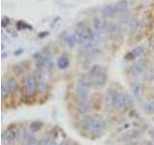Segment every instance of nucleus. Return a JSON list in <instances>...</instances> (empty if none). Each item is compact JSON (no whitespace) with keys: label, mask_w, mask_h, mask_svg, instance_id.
<instances>
[{"label":"nucleus","mask_w":154,"mask_h":145,"mask_svg":"<svg viewBox=\"0 0 154 145\" xmlns=\"http://www.w3.org/2000/svg\"><path fill=\"white\" fill-rule=\"evenodd\" d=\"M139 21L137 18H131L130 21L127 24V27H128V31L130 35H133L134 33H136L138 28H139Z\"/></svg>","instance_id":"f3484780"},{"label":"nucleus","mask_w":154,"mask_h":145,"mask_svg":"<svg viewBox=\"0 0 154 145\" xmlns=\"http://www.w3.org/2000/svg\"><path fill=\"white\" fill-rule=\"evenodd\" d=\"M17 28L18 29V30H22V29H26V28H28L29 30H31V29H32V26H30L29 24H27L25 21H19L17 23Z\"/></svg>","instance_id":"5701e85b"},{"label":"nucleus","mask_w":154,"mask_h":145,"mask_svg":"<svg viewBox=\"0 0 154 145\" xmlns=\"http://www.w3.org/2000/svg\"><path fill=\"white\" fill-rule=\"evenodd\" d=\"M21 50H17V52H14V54H16V55H18V54H20V53H21Z\"/></svg>","instance_id":"7c9ffc66"},{"label":"nucleus","mask_w":154,"mask_h":145,"mask_svg":"<svg viewBox=\"0 0 154 145\" xmlns=\"http://www.w3.org/2000/svg\"><path fill=\"white\" fill-rule=\"evenodd\" d=\"M146 63L143 60H138L134 63L131 67V71L132 74L135 76H141L142 75H143L144 71H146Z\"/></svg>","instance_id":"9d476101"},{"label":"nucleus","mask_w":154,"mask_h":145,"mask_svg":"<svg viewBox=\"0 0 154 145\" xmlns=\"http://www.w3.org/2000/svg\"><path fill=\"white\" fill-rule=\"evenodd\" d=\"M59 19H60V17H57V18H56V19H55V21H53V23H52V26H53V25H54V24H55V23H57V22H58V21H59Z\"/></svg>","instance_id":"c756f323"},{"label":"nucleus","mask_w":154,"mask_h":145,"mask_svg":"<svg viewBox=\"0 0 154 145\" xmlns=\"http://www.w3.org/2000/svg\"><path fill=\"white\" fill-rule=\"evenodd\" d=\"M89 79L91 82V85L101 87L106 83L107 76H106V72L102 67L99 65H94L91 68L89 72Z\"/></svg>","instance_id":"7ed1b4c3"},{"label":"nucleus","mask_w":154,"mask_h":145,"mask_svg":"<svg viewBox=\"0 0 154 145\" xmlns=\"http://www.w3.org/2000/svg\"><path fill=\"white\" fill-rule=\"evenodd\" d=\"M48 34H49V32L48 31H43V32H41L40 34H38V37L40 38H45V37H46Z\"/></svg>","instance_id":"cd10ccee"},{"label":"nucleus","mask_w":154,"mask_h":145,"mask_svg":"<svg viewBox=\"0 0 154 145\" xmlns=\"http://www.w3.org/2000/svg\"><path fill=\"white\" fill-rule=\"evenodd\" d=\"M65 43H66V45L67 46V47H69V48H73L75 47V45L77 44L73 34H72V35H67L65 38Z\"/></svg>","instance_id":"412c9836"},{"label":"nucleus","mask_w":154,"mask_h":145,"mask_svg":"<svg viewBox=\"0 0 154 145\" xmlns=\"http://www.w3.org/2000/svg\"><path fill=\"white\" fill-rule=\"evenodd\" d=\"M109 33L110 38L115 42L120 41L122 39V28L118 24H114V25L111 26L109 29Z\"/></svg>","instance_id":"1a4fd4ad"},{"label":"nucleus","mask_w":154,"mask_h":145,"mask_svg":"<svg viewBox=\"0 0 154 145\" xmlns=\"http://www.w3.org/2000/svg\"><path fill=\"white\" fill-rule=\"evenodd\" d=\"M140 132L137 130H129V132L125 133L122 135V140L126 142H130V141H133L134 139H136L140 137Z\"/></svg>","instance_id":"4468645a"},{"label":"nucleus","mask_w":154,"mask_h":145,"mask_svg":"<svg viewBox=\"0 0 154 145\" xmlns=\"http://www.w3.org/2000/svg\"><path fill=\"white\" fill-rule=\"evenodd\" d=\"M18 90V83L16 79H6L2 83V89H1V95L3 98L8 97L9 95L16 93Z\"/></svg>","instance_id":"39448f33"},{"label":"nucleus","mask_w":154,"mask_h":145,"mask_svg":"<svg viewBox=\"0 0 154 145\" xmlns=\"http://www.w3.org/2000/svg\"><path fill=\"white\" fill-rule=\"evenodd\" d=\"M28 137H29V134H27L26 130L24 128L23 129H18V130H16V137L18 140H22V141L24 140V141H25Z\"/></svg>","instance_id":"aec40b11"},{"label":"nucleus","mask_w":154,"mask_h":145,"mask_svg":"<svg viewBox=\"0 0 154 145\" xmlns=\"http://www.w3.org/2000/svg\"><path fill=\"white\" fill-rule=\"evenodd\" d=\"M117 92L118 90L109 89L107 93H106L104 98V105L107 108H115V101H116V96H117Z\"/></svg>","instance_id":"6e6552de"},{"label":"nucleus","mask_w":154,"mask_h":145,"mask_svg":"<svg viewBox=\"0 0 154 145\" xmlns=\"http://www.w3.org/2000/svg\"><path fill=\"white\" fill-rule=\"evenodd\" d=\"M106 129V122L103 118L101 117H94L93 122H91L89 130L91 135L94 137H98L103 134Z\"/></svg>","instance_id":"20e7f679"},{"label":"nucleus","mask_w":154,"mask_h":145,"mask_svg":"<svg viewBox=\"0 0 154 145\" xmlns=\"http://www.w3.org/2000/svg\"><path fill=\"white\" fill-rule=\"evenodd\" d=\"M132 92L134 97L139 101H142L143 95V86L140 81H137L132 85Z\"/></svg>","instance_id":"f8f14e48"},{"label":"nucleus","mask_w":154,"mask_h":145,"mask_svg":"<svg viewBox=\"0 0 154 145\" xmlns=\"http://www.w3.org/2000/svg\"><path fill=\"white\" fill-rule=\"evenodd\" d=\"M42 127V123L41 122H38V121H35V122H32L30 125V129L32 132H37L41 129Z\"/></svg>","instance_id":"393cba45"},{"label":"nucleus","mask_w":154,"mask_h":145,"mask_svg":"<svg viewBox=\"0 0 154 145\" xmlns=\"http://www.w3.org/2000/svg\"><path fill=\"white\" fill-rule=\"evenodd\" d=\"M143 53V47L142 46H140V47H135L134 50L130 52V55H132V57H139V56H141Z\"/></svg>","instance_id":"4be33fe9"},{"label":"nucleus","mask_w":154,"mask_h":145,"mask_svg":"<svg viewBox=\"0 0 154 145\" xmlns=\"http://www.w3.org/2000/svg\"><path fill=\"white\" fill-rule=\"evenodd\" d=\"M115 8L117 13H124L128 8V3L126 0H119L115 4Z\"/></svg>","instance_id":"6ab92c4d"},{"label":"nucleus","mask_w":154,"mask_h":145,"mask_svg":"<svg viewBox=\"0 0 154 145\" xmlns=\"http://www.w3.org/2000/svg\"><path fill=\"white\" fill-rule=\"evenodd\" d=\"M10 24V18L7 17H4L2 18V21H1V26L2 27H7Z\"/></svg>","instance_id":"bb28decb"},{"label":"nucleus","mask_w":154,"mask_h":145,"mask_svg":"<svg viewBox=\"0 0 154 145\" xmlns=\"http://www.w3.org/2000/svg\"><path fill=\"white\" fill-rule=\"evenodd\" d=\"M38 145H58V143L55 140L47 138V139H42L40 142H38Z\"/></svg>","instance_id":"b1692460"},{"label":"nucleus","mask_w":154,"mask_h":145,"mask_svg":"<svg viewBox=\"0 0 154 145\" xmlns=\"http://www.w3.org/2000/svg\"><path fill=\"white\" fill-rule=\"evenodd\" d=\"M106 23L102 18H100L98 17H96L93 19V28L95 33L101 34L105 31Z\"/></svg>","instance_id":"9b49d317"},{"label":"nucleus","mask_w":154,"mask_h":145,"mask_svg":"<svg viewBox=\"0 0 154 145\" xmlns=\"http://www.w3.org/2000/svg\"><path fill=\"white\" fill-rule=\"evenodd\" d=\"M14 139H17L16 137V132L11 130H6L2 134V142L4 144H11Z\"/></svg>","instance_id":"ddd939ff"},{"label":"nucleus","mask_w":154,"mask_h":145,"mask_svg":"<svg viewBox=\"0 0 154 145\" xmlns=\"http://www.w3.org/2000/svg\"><path fill=\"white\" fill-rule=\"evenodd\" d=\"M131 104L132 101L129 98L128 95L120 93L119 91L117 92V96H116V101H115V108L122 110L126 108H129V105Z\"/></svg>","instance_id":"423d86ee"},{"label":"nucleus","mask_w":154,"mask_h":145,"mask_svg":"<svg viewBox=\"0 0 154 145\" xmlns=\"http://www.w3.org/2000/svg\"><path fill=\"white\" fill-rule=\"evenodd\" d=\"M91 82L90 79L81 77L78 80L76 86V95L77 102H78V108L81 112L87 114L90 110V90H91Z\"/></svg>","instance_id":"f257e3e1"},{"label":"nucleus","mask_w":154,"mask_h":145,"mask_svg":"<svg viewBox=\"0 0 154 145\" xmlns=\"http://www.w3.org/2000/svg\"><path fill=\"white\" fill-rule=\"evenodd\" d=\"M94 118V117H93V116H91L89 114H85L83 117H82L81 121H80V124H81L82 127H83V129L89 130V128H90L91 122H93Z\"/></svg>","instance_id":"a211bd4d"},{"label":"nucleus","mask_w":154,"mask_h":145,"mask_svg":"<svg viewBox=\"0 0 154 145\" xmlns=\"http://www.w3.org/2000/svg\"><path fill=\"white\" fill-rule=\"evenodd\" d=\"M102 14L106 18H113L116 14H118L116 11L115 5H106L102 9Z\"/></svg>","instance_id":"2eb2a0df"},{"label":"nucleus","mask_w":154,"mask_h":145,"mask_svg":"<svg viewBox=\"0 0 154 145\" xmlns=\"http://www.w3.org/2000/svg\"><path fill=\"white\" fill-rule=\"evenodd\" d=\"M38 82L35 76H28L25 79V92L26 94L29 96H32L34 94H36V92L38 90Z\"/></svg>","instance_id":"0eeeda50"},{"label":"nucleus","mask_w":154,"mask_h":145,"mask_svg":"<svg viewBox=\"0 0 154 145\" xmlns=\"http://www.w3.org/2000/svg\"><path fill=\"white\" fill-rule=\"evenodd\" d=\"M57 66L61 70L66 69V68L69 66V57L66 56V55L60 56L59 58H58V60H57Z\"/></svg>","instance_id":"dca6fc26"},{"label":"nucleus","mask_w":154,"mask_h":145,"mask_svg":"<svg viewBox=\"0 0 154 145\" xmlns=\"http://www.w3.org/2000/svg\"><path fill=\"white\" fill-rule=\"evenodd\" d=\"M73 35H74V38L77 44L86 45L87 43H89L91 40H97L95 34L83 22H80L77 24Z\"/></svg>","instance_id":"f03ea898"},{"label":"nucleus","mask_w":154,"mask_h":145,"mask_svg":"<svg viewBox=\"0 0 154 145\" xmlns=\"http://www.w3.org/2000/svg\"><path fill=\"white\" fill-rule=\"evenodd\" d=\"M24 142H25V145H38L37 140L35 137H33V135H29Z\"/></svg>","instance_id":"a878e982"},{"label":"nucleus","mask_w":154,"mask_h":145,"mask_svg":"<svg viewBox=\"0 0 154 145\" xmlns=\"http://www.w3.org/2000/svg\"><path fill=\"white\" fill-rule=\"evenodd\" d=\"M125 145H138V143L134 142V141H130V142H127Z\"/></svg>","instance_id":"c85d7f7f"}]
</instances>
